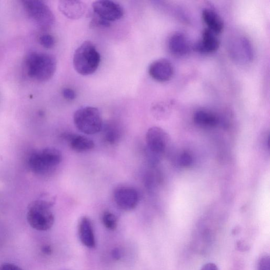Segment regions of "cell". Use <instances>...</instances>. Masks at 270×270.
<instances>
[{
  "mask_svg": "<svg viewBox=\"0 0 270 270\" xmlns=\"http://www.w3.org/2000/svg\"><path fill=\"white\" fill-rule=\"evenodd\" d=\"M55 201L54 197L45 194L29 204L27 220L32 228L45 231L53 227L55 216L50 209L54 206Z\"/></svg>",
  "mask_w": 270,
  "mask_h": 270,
  "instance_id": "6da1fadb",
  "label": "cell"
},
{
  "mask_svg": "<svg viewBox=\"0 0 270 270\" xmlns=\"http://www.w3.org/2000/svg\"><path fill=\"white\" fill-rule=\"evenodd\" d=\"M100 60V55L96 46L91 41H86L76 50L73 65L80 75L89 76L97 71Z\"/></svg>",
  "mask_w": 270,
  "mask_h": 270,
  "instance_id": "7a4b0ae2",
  "label": "cell"
},
{
  "mask_svg": "<svg viewBox=\"0 0 270 270\" xmlns=\"http://www.w3.org/2000/svg\"><path fill=\"white\" fill-rule=\"evenodd\" d=\"M26 63L29 76L41 82L52 79L57 69L56 58L47 54L31 53L27 57Z\"/></svg>",
  "mask_w": 270,
  "mask_h": 270,
  "instance_id": "3957f363",
  "label": "cell"
},
{
  "mask_svg": "<svg viewBox=\"0 0 270 270\" xmlns=\"http://www.w3.org/2000/svg\"><path fill=\"white\" fill-rule=\"evenodd\" d=\"M74 122L80 132L89 135L97 134L103 127L99 109L90 106L78 109L74 115Z\"/></svg>",
  "mask_w": 270,
  "mask_h": 270,
  "instance_id": "277c9868",
  "label": "cell"
},
{
  "mask_svg": "<svg viewBox=\"0 0 270 270\" xmlns=\"http://www.w3.org/2000/svg\"><path fill=\"white\" fill-rule=\"evenodd\" d=\"M61 152L58 150L48 148L32 154L29 160L31 169L35 173L48 172L60 165L62 161Z\"/></svg>",
  "mask_w": 270,
  "mask_h": 270,
  "instance_id": "5b68a950",
  "label": "cell"
},
{
  "mask_svg": "<svg viewBox=\"0 0 270 270\" xmlns=\"http://www.w3.org/2000/svg\"><path fill=\"white\" fill-rule=\"evenodd\" d=\"M23 2L29 16L41 28L49 29L54 25V14L45 2L38 0H25Z\"/></svg>",
  "mask_w": 270,
  "mask_h": 270,
  "instance_id": "8992f818",
  "label": "cell"
},
{
  "mask_svg": "<svg viewBox=\"0 0 270 270\" xmlns=\"http://www.w3.org/2000/svg\"><path fill=\"white\" fill-rule=\"evenodd\" d=\"M92 9L94 15L108 23L120 20L124 10L119 3L110 0H100L93 2Z\"/></svg>",
  "mask_w": 270,
  "mask_h": 270,
  "instance_id": "52a82bcc",
  "label": "cell"
},
{
  "mask_svg": "<svg viewBox=\"0 0 270 270\" xmlns=\"http://www.w3.org/2000/svg\"><path fill=\"white\" fill-rule=\"evenodd\" d=\"M114 198L117 205L123 210L135 209L140 201V195L133 187L121 186L117 188L114 193Z\"/></svg>",
  "mask_w": 270,
  "mask_h": 270,
  "instance_id": "ba28073f",
  "label": "cell"
},
{
  "mask_svg": "<svg viewBox=\"0 0 270 270\" xmlns=\"http://www.w3.org/2000/svg\"><path fill=\"white\" fill-rule=\"evenodd\" d=\"M146 141L149 150L153 154H162L169 142V135L162 128L152 127L147 131Z\"/></svg>",
  "mask_w": 270,
  "mask_h": 270,
  "instance_id": "9c48e42d",
  "label": "cell"
},
{
  "mask_svg": "<svg viewBox=\"0 0 270 270\" xmlns=\"http://www.w3.org/2000/svg\"><path fill=\"white\" fill-rule=\"evenodd\" d=\"M150 76L158 82L169 81L173 77L174 68L172 63L166 59L153 61L149 68Z\"/></svg>",
  "mask_w": 270,
  "mask_h": 270,
  "instance_id": "30bf717a",
  "label": "cell"
},
{
  "mask_svg": "<svg viewBox=\"0 0 270 270\" xmlns=\"http://www.w3.org/2000/svg\"><path fill=\"white\" fill-rule=\"evenodd\" d=\"M58 8L63 15L70 20H78L83 17L87 11V5L82 1L62 0Z\"/></svg>",
  "mask_w": 270,
  "mask_h": 270,
  "instance_id": "8fae6325",
  "label": "cell"
},
{
  "mask_svg": "<svg viewBox=\"0 0 270 270\" xmlns=\"http://www.w3.org/2000/svg\"><path fill=\"white\" fill-rule=\"evenodd\" d=\"M220 47L217 35L208 28L203 32L202 39L195 44L193 48L196 52L203 54L213 53Z\"/></svg>",
  "mask_w": 270,
  "mask_h": 270,
  "instance_id": "7c38bea8",
  "label": "cell"
},
{
  "mask_svg": "<svg viewBox=\"0 0 270 270\" xmlns=\"http://www.w3.org/2000/svg\"><path fill=\"white\" fill-rule=\"evenodd\" d=\"M78 235L80 241L86 247L92 249L96 246L93 225L90 219L83 216L80 219L78 225Z\"/></svg>",
  "mask_w": 270,
  "mask_h": 270,
  "instance_id": "4fadbf2b",
  "label": "cell"
},
{
  "mask_svg": "<svg viewBox=\"0 0 270 270\" xmlns=\"http://www.w3.org/2000/svg\"><path fill=\"white\" fill-rule=\"evenodd\" d=\"M61 137L67 141L70 148L79 152H86L92 150L94 144L90 138L85 136L71 133H64Z\"/></svg>",
  "mask_w": 270,
  "mask_h": 270,
  "instance_id": "5bb4252c",
  "label": "cell"
},
{
  "mask_svg": "<svg viewBox=\"0 0 270 270\" xmlns=\"http://www.w3.org/2000/svg\"><path fill=\"white\" fill-rule=\"evenodd\" d=\"M169 50L173 55L183 56L190 52L191 46L185 35L181 32H175L170 37L168 42Z\"/></svg>",
  "mask_w": 270,
  "mask_h": 270,
  "instance_id": "9a60e30c",
  "label": "cell"
},
{
  "mask_svg": "<svg viewBox=\"0 0 270 270\" xmlns=\"http://www.w3.org/2000/svg\"><path fill=\"white\" fill-rule=\"evenodd\" d=\"M233 55L237 60L242 61L250 62L253 60V53L251 44L247 39L240 38L235 43Z\"/></svg>",
  "mask_w": 270,
  "mask_h": 270,
  "instance_id": "2e32d148",
  "label": "cell"
},
{
  "mask_svg": "<svg viewBox=\"0 0 270 270\" xmlns=\"http://www.w3.org/2000/svg\"><path fill=\"white\" fill-rule=\"evenodd\" d=\"M202 18L211 31L216 35L222 32L224 27L223 21L215 11L210 9L203 10Z\"/></svg>",
  "mask_w": 270,
  "mask_h": 270,
  "instance_id": "e0dca14e",
  "label": "cell"
},
{
  "mask_svg": "<svg viewBox=\"0 0 270 270\" xmlns=\"http://www.w3.org/2000/svg\"><path fill=\"white\" fill-rule=\"evenodd\" d=\"M194 120L199 125L209 127H214L218 122L214 114L204 110L197 111L194 115Z\"/></svg>",
  "mask_w": 270,
  "mask_h": 270,
  "instance_id": "ac0fdd59",
  "label": "cell"
},
{
  "mask_svg": "<svg viewBox=\"0 0 270 270\" xmlns=\"http://www.w3.org/2000/svg\"><path fill=\"white\" fill-rule=\"evenodd\" d=\"M121 135L120 128L114 125L107 126L104 130V139L108 144L115 145L119 142Z\"/></svg>",
  "mask_w": 270,
  "mask_h": 270,
  "instance_id": "d6986e66",
  "label": "cell"
},
{
  "mask_svg": "<svg viewBox=\"0 0 270 270\" xmlns=\"http://www.w3.org/2000/svg\"><path fill=\"white\" fill-rule=\"evenodd\" d=\"M102 222L105 227L109 230L114 231L118 227V218L111 211H104L103 216H102Z\"/></svg>",
  "mask_w": 270,
  "mask_h": 270,
  "instance_id": "ffe728a7",
  "label": "cell"
},
{
  "mask_svg": "<svg viewBox=\"0 0 270 270\" xmlns=\"http://www.w3.org/2000/svg\"><path fill=\"white\" fill-rule=\"evenodd\" d=\"M40 42L44 47L50 49L55 46L56 40L53 35L46 34L40 36Z\"/></svg>",
  "mask_w": 270,
  "mask_h": 270,
  "instance_id": "44dd1931",
  "label": "cell"
},
{
  "mask_svg": "<svg viewBox=\"0 0 270 270\" xmlns=\"http://www.w3.org/2000/svg\"><path fill=\"white\" fill-rule=\"evenodd\" d=\"M180 163L182 166L189 167L193 163V158L189 153L187 152H183L180 156Z\"/></svg>",
  "mask_w": 270,
  "mask_h": 270,
  "instance_id": "7402d4cb",
  "label": "cell"
},
{
  "mask_svg": "<svg viewBox=\"0 0 270 270\" xmlns=\"http://www.w3.org/2000/svg\"><path fill=\"white\" fill-rule=\"evenodd\" d=\"M258 270H270V260L269 255L262 256L258 262Z\"/></svg>",
  "mask_w": 270,
  "mask_h": 270,
  "instance_id": "603a6c76",
  "label": "cell"
},
{
  "mask_svg": "<svg viewBox=\"0 0 270 270\" xmlns=\"http://www.w3.org/2000/svg\"><path fill=\"white\" fill-rule=\"evenodd\" d=\"M91 26L93 27H108L111 26L110 23L101 19L96 15H94L91 21Z\"/></svg>",
  "mask_w": 270,
  "mask_h": 270,
  "instance_id": "cb8c5ba5",
  "label": "cell"
},
{
  "mask_svg": "<svg viewBox=\"0 0 270 270\" xmlns=\"http://www.w3.org/2000/svg\"><path fill=\"white\" fill-rule=\"evenodd\" d=\"M62 95L65 99L68 100H74L77 97V94L75 90L69 89V88H65L63 90Z\"/></svg>",
  "mask_w": 270,
  "mask_h": 270,
  "instance_id": "d4e9b609",
  "label": "cell"
},
{
  "mask_svg": "<svg viewBox=\"0 0 270 270\" xmlns=\"http://www.w3.org/2000/svg\"><path fill=\"white\" fill-rule=\"evenodd\" d=\"M0 270H23L18 266L12 264H4L0 266Z\"/></svg>",
  "mask_w": 270,
  "mask_h": 270,
  "instance_id": "484cf974",
  "label": "cell"
},
{
  "mask_svg": "<svg viewBox=\"0 0 270 270\" xmlns=\"http://www.w3.org/2000/svg\"><path fill=\"white\" fill-rule=\"evenodd\" d=\"M122 253L119 248H115L112 252V256L115 260H119L121 257Z\"/></svg>",
  "mask_w": 270,
  "mask_h": 270,
  "instance_id": "4316f807",
  "label": "cell"
},
{
  "mask_svg": "<svg viewBox=\"0 0 270 270\" xmlns=\"http://www.w3.org/2000/svg\"><path fill=\"white\" fill-rule=\"evenodd\" d=\"M201 270H219L217 266L211 263L204 265Z\"/></svg>",
  "mask_w": 270,
  "mask_h": 270,
  "instance_id": "83f0119b",
  "label": "cell"
},
{
  "mask_svg": "<svg viewBox=\"0 0 270 270\" xmlns=\"http://www.w3.org/2000/svg\"><path fill=\"white\" fill-rule=\"evenodd\" d=\"M43 252L47 254H49L52 253V248L49 246H46L43 248Z\"/></svg>",
  "mask_w": 270,
  "mask_h": 270,
  "instance_id": "f1b7e54d",
  "label": "cell"
}]
</instances>
